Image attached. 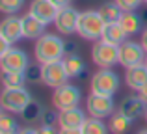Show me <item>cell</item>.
Wrapping results in <instances>:
<instances>
[{"label":"cell","instance_id":"cb8c5ba5","mask_svg":"<svg viewBox=\"0 0 147 134\" xmlns=\"http://www.w3.org/2000/svg\"><path fill=\"white\" fill-rule=\"evenodd\" d=\"M99 13L102 15V19L108 24V22H119V19H121V15H123V9L115 2H108V4H102V6L99 7Z\"/></svg>","mask_w":147,"mask_h":134},{"label":"cell","instance_id":"8fae6325","mask_svg":"<svg viewBox=\"0 0 147 134\" xmlns=\"http://www.w3.org/2000/svg\"><path fill=\"white\" fill-rule=\"evenodd\" d=\"M78 19H80V11H76L73 6L61 7L56 15V21H54V26L60 34L63 36H71V34L76 32L78 28Z\"/></svg>","mask_w":147,"mask_h":134},{"label":"cell","instance_id":"f1b7e54d","mask_svg":"<svg viewBox=\"0 0 147 134\" xmlns=\"http://www.w3.org/2000/svg\"><path fill=\"white\" fill-rule=\"evenodd\" d=\"M26 78H28V82H41V63L30 65L26 69Z\"/></svg>","mask_w":147,"mask_h":134},{"label":"cell","instance_id":"7a4b0ae2","mask_svg":"<svg viewBox=\"0 0 147 134\" xmlns=\"http://www.w3.org/2000/svg\"><path fill=\"white\" fill-rule=\"evenodd\" d=\"M106 28V21L102 19V15L99 13V9H88L80 13L78 19V28H76V34H78L82 39L88 41H99L102 37V32Z\"/></svg>","mask_w":147,"mask_h":134},{"label":"cell","instance_id":"603a6c76","mask_svg":"<svg viewBox=\"0 0 147 134\" xmlns=\"http://www.w3.org/2000/svg\"><path fill=\"white\" fill-rule=\"evenodd\" d=\"M80 131H82V134H108L110 129H108V125H104L102 119L90 116L86 119V123L80 127Z\"/></svg>","mask_w":147,"mask_h":134},{"label":"cell","instance_id":"ffe728a7","mask_svg":"<svg viewBox=\"0 0 147 134\" xmlns=\"http://www.w3.org/2000/svg\"><path fill=\"white\" fill-rule=\"evenodd\" d=\"M119 24L123 26V30H125L129 36H136V34L142 32L144 21H142V17L136 11H123L121 19H119Z\"/></svg>","mask_w":147,"mask_h":134},{"label":"cell","instance_id":"f35d334b","mask_svg":"<svg viewBox=\"0 0 147 134\" xmlns=\"http://www.w3.org/2000/svg\"><path fill=\"white\" fill-rule=\"evenodd\" d=\"M145 65H147V58H145Z\"/></svg>","mask_w":147,"mask_h":134},{"label":"cell","instance_id":"4316f807","mask_svg":"<svg viewBox=\"0 0 147 134\" xmlns=\"http://www.w3.org/2000/svg\"><path fill=\"white\" fill-rule=\"evenodd\" d=\"M26 0H0V11L6 15H15L22 6H24Z\"/></svg>","mask_w":147,"mask_h":134},{"label":"cell","instance_id":"4dcf8cb0","mask_svg":"<svg viewBox=\"0 0 147 134\" xmlns=\"http://www.w3.org/2000/svg\"><path fill=\"white\" fill-rule=\"evenodd\" d=\"M37 131H39V134H60V131L54 125H41Z\"/></svg>","mask_w":147,"mask_h":134},{"label":"cell","instance_id":"4fadbf2b","mask_svg":"<svg viewBox=\"0 0 147 134\" xmlns=\"http://www.w3.org/2000/svg\"><path fill=\"white\" fill-rule=\"evenodd\" d=\"M22 37H24V34H22V19L15 17V15H7L0 24V39L13 45Z\"/></svg>","mask_w":147,"mask_h":134},{"label":"cell","instance_id":"6da1fadb","mask_svg":"<svg viewBox=\"0 0 147 134\" xmlns=\"http://www.w3.org/2000/svg\"><path fill=\"white\" fill-rule=\"evenodd\" d=\"M65 41L56 34H45L39 39H36V47H34V56L39 63H49V62H58L63 60L67 54L65 51Z\"/></svg>","mask_w":147,"mask_h":134},{"label":"cell","instance_id":"e0dca14e","mask_svg":"<svg viewBox=\"0 0 147 134\" xmlns=\"http://www.w3.org/2000/svg\"><path fill=\"white\" fill-rule=\"evenodd\" d=\"M22 19V34L26 39H39L41 36H45V28L47 24L41 22L39 19H36L32 13H26Z\"/></svg>","mask_w":147,"mask_h":134},{"label":"cell","instance_id":"52a82bcc","mask_svg":"<svg viewBox=\"0 0 147 134\" xmlns=\"http://www.w3.org/2000/svg\"><path fill=\"white\" fill-rule=\"evenodd\" d=\"M145 58H147V52L144 45L138 43V41L127 39L125 43L119 45V65H123L125 69L145 63Z\"/></svg>","mask_w":147,"mask_h":134},{"label":"cell","instance_id":"d590c367","mask_svg":"<svg viewBox=\"0 0 147 134\" xmlns=\"http://www.w3.org/2000/svg\"><path fill=\"white\" fill-rule=\"evenodd\" d=\"M138 95H140V97H142V99H144V101L147 102V86H144V88H142V90L138 91Z\"/></svg>","mask_w":147,"mask_h":134},{"label":"cell","instance_id":"d4e9b609","mask_svg":"<svg viewBox=\"0 0 147 134\" xmlns=\"http://www.w3.org/2000/svg\"><path fill=\"white\" fill-rule=\"evenodd\" d=\"M26 82H28L26 73H2L4 88H24Z\"/></svg>","mask_w":147,"mask_h":134},{"label":"cell","instance_id":"74e56055","mask_svg":"<svg viewBox=\"0 0 147 134\" xmlns=\"http://www.w3.org/2000/svg\"><path fill=\"white\" fill-rule=\"evenodd\" d=\"M144 117H145V121H147V112H145V116H144Z\"/></svg>","mask_w":147,"mask_h":134},{"label":"cell","instance_id":"5bb4252c","mask_svg":"<svg viewBox=\"0 0 147 134\" xmlns=\"http://www.w3.org/2000/svg\"><path fill=\"white\" fill-rule=\"evenodd\" d=\"M119 112H121L123 116H127L129 119L134 121V119H138V117L145 116L147 102L140 97V95H130V97H125L121 101V104H119Z\"/></svg>","mask_w":147,"mask_h":134},{"label":"cell","instance_id":"ab89813d","mask_svg":"<svg viewBox=\"0 0 147 134\" xmlns=\"http://www.w3.org/2000/svg\"><path fill=\"white\" fill-rule=\"evenodd\" d=\"M144 2H145V4H147V0H144Z\"/></svg>","mask_w":147,"mask_h":134},{"label":"cell","instance_id":"ba28073f","mask_svg":"<svg viewBox=\"0 0 147 134\" xmlns=\"http://www.w3.org/2000/svg\"><path fill=\"white\" fill-rule=\"evenodd\" d=\"M0 67L2 73H26L30 67V60L22 48L9 47L4 54H0Z\"/></svg>","mask_w":147,"mask_h":134},{"label":"cell","instance_id":"d6986e66","mask_svg":"<svg viewBox=\"0 0 147 134\" xmlns=\"http://www.w3.org/2000/svg\"><path fill=\"white\" fill-rule=\"evenodd\" d=\"M61 62H63V67H65V71H67L69 78H78V76H82L84 73H86V63H84V60L80 58L76 52L65 54Z\"/></svg>","mask_w":147,"mask_h":134},{"label":"cell","instance_id":"83f0119b","mask_svg":"<svg viewBox=\"0 0 147 134\" xmlns=\"http://www.w3.org/2000/svg\"><path fill=\"white\" fill-rule=\"evenodd\" d=\"M114 2L117 4L123 11H136L138 7L142 6L144 0H114Z\"/></svg>","mask_w":147,"mask_h":134},{"label":"cell","instance_id":"9a60e30c","mask_svg":"<svg viewBox=\"0 0 147 134\" xmlns=\"http://www.w3.org/2000/svg\"><path fill=\"white\" fill-rule=\"evenodd\" d=\"M86 112L75 106L69 110H61L60 117H58V125H60V129H80L86 123Z\"/></svg>","mask_w":147,"mask_h":134},{"label":"cell","instance_id":"277c9868","mask_svg":"<svg viewBox=\"0 0 147 134\" xmlns=\"http://www.w3.org/2000/svg\"><path fill=\"white\" fill-rule=\"evenodd\" d=\"M91 60L100 69H112L115 63H119V47L102 39L95 41L91 47Z\"/></svg>","mask_w":147,"mask_h":134},{"label":"cell","instance_id":"7402d4cb","mask_svg":"<svg viewBox=\"0 0 147 134\" xmlns=\"http://www.w3.org/2000/svg\"><path fill=\"white\" fill-rule=\"evenodd\" d=\"M130 123H132V119H129L127 116H123L121 112H115V114L110 116L108 129H110L112 134H125L130 129Z\"/></svg>","mask_w":147,"mask_h":134},{"label":"cell","instance_id":"2e32d148","mask_svg":"<svg viewBox=\"0 0 147 134\" xmlns=\"http://www.w3.org/2000/svg\"><path fill=\"white\" fill-rule=\"evenodd\" d=\"M125 82L130 90L140 91L144 86H147V65L145 63H140V65L129 67L125 73Z\"/></svg>","mask_w":147,"mask_h":134},{"label":"cell","instance_id":"3957f363","mask_svg":"<svg viewBox=\"0 0 147 134\" xmlns=\"http://www.w3.org/2000/svg\"><path fill=\"white\" fill-rule=\"evenodd\" d=\"M32 99V93L26 88H4L2 95H0V106L6 112L21 114Z\"/></svg>","mask_w":147,"mask_h":134},{"label":"cell","instance_id":"836d02e7","mask_svg":"<svg viewBox=\"0 0 147 134\" xmlns=\"http://www.w3.org/2000/svg\"><path fill=\"white\" fill-rule=\"evenodd\" d=\"M60 134H82L80 129H60Z\"/></svg>","mask_w":147,"mask_h":134},{"label":"cell","instance_id":"f546056e","mask_svg":"<svg viewBox=\"0 0 147 134\" xmlns=\"http://www.w3.org/2000/svg\"><path fill=\"white\" fill-rule=\"evenodd\" d=\"M58 117H60V114H58V112H54V110H45L43 119H41V125H56L58 123Z\"/></svg>","mask_w":147,"mask_h":134},{"label":"cell","instance_id":"9c48e42d","mask_svg":"<svg viewBox=\"0 0 147 134\" xmlns=\"http://www.w3.org/2000/svg\"><path fill=\"white\" fill-rule=\"evenodd\" d=\"M69 75L63 67V62H49V63H41V82L49 88H60L63 84H67Z\"/></svg>","mask_w":147,"mask_h":134},{"label":"cell","instance_id":"ac0fdd59","mask_svg":"<svg viewBox=\"0 0 147 134\" xmlns=\"http://www.w3.org/2000/svg\"><path fill=\"white\" fill-rule=\"evenodd\" d=\"M100 39L106 41V43H112V45H117L119 47L121 43H125V41L129 39V34L123 30V26L119 24V22H108Z\"/></svg>","mask_w":147,"mask_h":134},{"label":"cell","instance_id":"484cf974","mask_svg":"<svg viewBox=\"0 0 147 134\" xmlns=\"http://www.w3.org/2000/svg\"><path fill=\"white\" fill-rule=\"evenodd\" d=\"M17 132H19V125L15 121V117H11L4 110L0 114V134H17Z\"/></svg>","mask_w":147,"mask_h":134},{"label":"cell","instance_id":"1f68e13d","mask_svg":"<svg viewBox=\"0 0 147 134\" xmlns=\"http://www.w3.org/2000/svg\"><path fill=\"white\" fill-rule=\"evenodd\" d=\"M17 134H39V131L34 127H22V129H19Z\"/></svg>","mask_w":147,"mask_h":134},{"label":"cell","instance_id":"d6a6232c","mask_svg":"<svg viewBox=\"0 0 147 134\" xmlns=\"http://www.w3.org/2000/svg\"><path fill=\"white\" fill-rule=\"evenodd\" d=\"M52 2H54V4H56V6L61 9V7H67V6H71V2H73V0H52Z\"/></svg>","mask_w":147,"mask_h":134},{"label":"cell","instance_id":"e575fe53","mask_svg":"<svg viewBox=\"0 0 147 134\" xmlns=\"http://www.w3.org/2000/svg\"><path fill=\"white\" fill-rule=\"evenodd\" d=\"M142 45H144V48H145V52H147V28L142 32V41H140Z\"/></svg>","mask_w":147,"mask_h":134},{"label":"cell","instance_id":"8992f818","mask_svg":"<svg viewBox=\"0 0 147 134\" xmlns=\"http://www.w3.org/2000/svg\"><path fill=\"white\" fill-rule=\"evenodd\" d=\"M80 99H82V93H80L78 88L73 86V84H63L60 88H54L52 104L58 112H61V110H69V108L78 106Z\"/></svg>","mask_w":147,"mask_h":134},{"label":"cell","instance_id":"30bf717a","mask_svg":"<svg viewBox=\"0 0 147 134\" xmlns=\"http://www.w3.org/2000/svg\"><path fill=\"white\" fill-rule=\"evenodd\" d=\"M88 114L91 117H99V119H104V117H110L114 114L115 102L112 95H99V93H91L88 97L86 102Z\"/></svg>","mask_w":147,"mask_h":134},{"label":"cell","instance_id":"5b68a950","mask_svg":"<svg viewBox=\"0 0 147 134\" xmlns=\"http://www.w3.org/2000/svg\"><path fill=\"white\" fill-rule=\"evenodd\" d=\"M119 75L112 69H99L93 76H91V93H99V95H112L119 90Z\"/></svg>","mask_w":147,"mask_h":134},{"label":"cell","instance_id":"7c38bea8","mask_svg":"<svg viewBox=\"0 0 147 134\" xmlns=\"http://www.w3.org/2000/svg\"><path fill=\"white\" fill-rule=\"evenodd\" d=\"M58 11H60V7H58L52 0H32L28 13H32L34 17L39 19L45 24H50V22L56 21Z\"/></svg>","mask_w":147,"mask_h":134},{"label":"cell","instance_id":"8d00e7d4","mask_svg":"<svg viewBox=\"0 0 147 134\" xmlns=\"http://www.w3.org/2000/svg\"><path fill=\"white\" fill-rule=\"evenodd\" d=\"M136 134H147V129H142V131H138Z\"/></svg>","mask_w":147,"mask_h":134},{"label":"cell","instance_id":"44dd1931","mask_svg":"<svg viewBox=\"0 0 147 134\" xmlns=\"http://www.w3.org/2000/svg\"><path fill=\"white\" fill-rule=\"evenodd\" d=\"M45 106L41 104L39 101H36V99H32V101L28 102V104L24 106V110L21 112V117L26 121L28 125H34V123H37V121H41L43 119V114H45Z\"/></svg>","mask_w":147,"mask_h":134}]
</instances>
